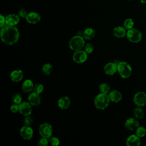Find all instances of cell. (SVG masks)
Returning <instances> with one entry per match:
<instances>
[{"instance_id":"1","label":"cell","mask_w":146,"mask_h":146,"mask_svg":"<svg viewBox=\"0 0 146 146\" xmlns=\"http://www.w3.org/2000/svg\"><path fill=\"white\" fill-rule=\"evenodd\" d=\"M1 38L2 41L6 44L12 45L19 40V32L14 26L5 24L1 29Z\"/></svg>"},{"instance_id":"2","label":"cell","mask_w":146,"mask_h":146,"mask_svg":"<svg viewBox=\"0 0 146 146\" xmlns=\"http://www.w3.org/2000/svg\"><path fill=\"white\" fill-rule=\"evenodd\" d=\"M109 96L107 94L101 92L96 96L94 99V105L95 107L100 110L106 108L110 103Z\"/></svg>"},{"instance_id":"3","label":"cell","mask_w":146,"mask_h":146,"mask_svg":"<svg viewBox=\"0 0 146 146\" xmlns=\"http://www.w3.org/2000/svg\"><path fill=\"white\" fill-rule=\"evenodd\" d=\"M85 46L84 38L79 35L72 37L68 42L70 48L74 51L80 50Z\"/></svg>"},{"instance_id":"4","label":"cell","mask_w":146,"mask_h":146,"mask_svg":"<svg viewBox=\"0 0 146 146\" xmlns=\"http://www.w3.org/2000/svg\"><path fill=\"white\" fill-rule=\"evenodd\" d=\"M117 71L122 78L127 79L131 76L132 70L127 62H119L117 64Z\"/></svg>"},{"instance_id":"5","label":"cell","mask_w":146,"mask_h":146,"mask_svg":"<svg viewBox=\"0 0 146 146\" xmlns=\"http://www.w3.org/2000/svg\"><path fill=\"white\" fill-rule=\"evenodd\" d=\"M128 40L132 43H138L142 39V34L136 29H131L128 30L126 34Z\"/></svg>"},{"instance_id":"6","label":"cell","mask_w":146,"mask_h":146,"mask_svg":"<svg viewBox=\"0 0 146 146\" xmlns=\"http://www.w3.org/2000/svg\"><path fill=\"white\" fill-rule=\"evenodd\" d=\"M39 133L42 137L48 139L52 133V128L51 125L47 123L42 124L39 127Z\"/></svg>"},{"instance_id":"7","label":"cell","mask_w":146,"mask_h":146,"mask_svg":"<svg viewBox=\"0 0 146 146\" xmlns=\"http://www.w3.org/2000/svg\"><path fill=\"white\" fill-rule=\"evenodd\" d=\"M133 100L137 107L144 106L146 104V94L143 91L137 92L135 94Z\"/></svg>"},{"instance_id":"8","label":"cell","mask_w":146,"mask_h":146,"mask_svg":"<svg viewBox=\"0 0 146 146\" xmlns=\"http://www.w3.org/2000/svg\"><path fill=\"white\" fill-rule=\"evenodd\" d=\"M87 54L84 50L76 51L72 55V59L77 63H83L87 60L88 58Z\"/></svg>"},{"instance_id":"9","label":"cell","mask_w":146,"mask_h":146,"mask_svg":"<svg viewBox=\"0 0 146 146\" xmlns=\"http://www.w3.org/2000/svg\"><path fill=\"white\" fill-rule=\"evenodd\" d=\"M19 112L25 116L30 115L32 112L31 105L29 102H23L19 104Z\"/></svg>"},{"instance_id":"10","label":"cell","mask_w":146,"mask_h":146,"mask_svg":"<svg viewBox=\"0 0 146 146\" xmlns=\"http://www.w3.org/2000/svg\"><path fill=\"white\" fill-rule=\"evenodd\" d=\"M34 131L30 126L24 125L20 129V135L25 140H30L33 136Z\"/></svg>"},{"instance_id":"11","label":"cell","mask_w":146,"mask_h":146,"mask_svg":"<svg viewBox=\"0 0 146 146\" xmlns=\"http://www.w3.org/2000/svg\"><path fill=\"white\" fill-rule=\"evenodd\" d=\"M124 125L125 128L129 131L136 130L140 126L139 122L137 120V119H135L133 117L127 119L125 121Z\"/></svg>"},{"instance_id":"12","label":"cell","mask_w":146,"mask_h":146,"mask_svg":"<svg viewBox=\"0 0 146 146\" xmlns=\"http://www.w3.org/2000/svg\"><path fill=\"white\" fill-rule=\"evenodd\" d=\"M26 21L31 24H35L40 21L41 17L39 14L36 12H30L28 13L26 17Z\"/></svg>"},{"instance_id":"13","label":"cell","mask_w":146,"mask_h":146,"mask_svg":"<svg viewBox=\"0 0 146 146\" xmlns=\"http://www.w3.org/2000/svg\"><path fill=\"white\" fill-rule=\"evenodd\" d=\"M6 24L10 26H15L19 23L20 18L19 15L10 14L5 17Z\"/></svg>"},{"instance_id":"14","label":"cell","mask_w":146,"mask_h":146,"mask_svg":"<svg viewBox=\"0 0 146 146\" xmlns=\"http://www.w3.org/2000/svg\"><path fill=\"white\" fill-rule=\"evenodd\" d=\"M117 71V64L113 62H109L104 67V72L108 75H113Z\"/></svg>"},{"instance_id":"15","label":"cell","mask_w":146,"mask_h":146,"mask_svg":"<svg viewBox=\"0 0 146 146\" xmlns=\"http://www.w3.org/2000/svg\"><path fill=\"white\" fill-rule=\"evenodd\" d=\"M140 138L136 134L131 135L126 139V145L127 146H139L141 143Z\"/></svg>"},{"instance_id":"16","label":"cell","mask_w":146,"mask_h":146,"mask_svg":"<svg viewBox=\"0 0 146 146\" xmlns=\"http://www.w3.org/2000/svg\"><path fill=\"white\" fill-rule=\"evenodd\" d=\"M28 102L33 106H38L41 102V98L39 94H38L34 92L31 93L28 96Z\"/></svg>"},{"instance_id":"17","label":"cell","mask_w":146,"mask_h":146,"mask_svg":"<svg viewBox=\"0 0 146 146\" xmlns=\"http://www.w3.org/2000/svg\"><path fill=\"white\" fill-rule=\"evenodd\" d=\"M110 101L113 103H118L122 99L121 93L117 90H112L108 94Z\"/></svg>"},{"instance_id":"18","label":"cell","mask_w":146,"mask_h":146,"mask_svg":"<svg viewBox=\"0 0 146 146\" xmlns=\"http://www.w3.org/2000/svg\"><path fill=\"white\" fill-rule=\"evenodd\" d=\"M71 104L70 99L67 96H62L58 101V106L61 110L68 108Z\"/></svg>"},{"instance_id":"19","label":"cell","mask_w":146,"mask_h":146,"mask_svg":"<svg viewBox=\"0 0 146 146\" xmlns=\"http://www.w3.org/2000/svg\"><path fill=\"white\" fill-rule=\"evenodd\" d=\"M10 78L13 82H18L23 79V72L20 70H15L11 72Z\"/></svg>"},{"instance_id":"20","label":"cell","mask_w":146,"mask_h":146,"mask_svg":"<svg viewBox=\"0 0 146 146\" xmlns=\"http://www.w3.org/2000/svg\"><path fill=\"white\" fill-rule=\"evenodd\" d=\"M114 36L117 38H122L126 36L127 31L124 27L117 26L113 30Z\"/></svg>"},{"instance_id":"21","label":"cell","mask_w":146,"mask_h":146,"mask_svg":"<svg viewBox=\"0 0 146 146\" xmlns=\"http://www.w3.org/2000/svg\"><path fill=\"white\" fill-rule=\"evenodd\" d=\"M96 35V32L92 28H87L82 33L83 37L84 39L91 40L93 39Z\"/></svg>"},{"instance_id":"22","label":"cell","mask_w":146,"mask_h":146,"mask_svg":"<svg viewBox=\"0 0 146 146\" xmlns=\"http://www.w3.org/2000/svg\"><path fill=\"white\" fill-rule=\"evenodd\" d=\"M34 86V85L32 80L30 79H27L25 80L22 83V89L24 92H30L32 90H33Z\"/></svg>"},{"instance_id":"23","label":"cell","mask_w":146,"mask_h":146,"mask_svg":"<svg viewBox=\"0 0 146 146\" xmlns=\"http://www.w3.org/2000/svg\"><path fill=\"white\" fill-rule=\"evenodd\" d=\"M133 115L136 119H141L144 116V112L140 107H137L133 111Z\"/></svg>"},{"instance_id":"24","label":"cell","mask_w":146,"mask_h":146,"mask_svg":"<svg viewBox=\"0 0 146 146\" xmlns=\"http://www.w3.org/2000/svg\"><path fill=\"white\" fill-rule=\"evenodd\" d=\"M42 71L46 75H48L51 74L52 71V65L48 63L44 64L42 67Z\"/></svg>"},{"instance_id":"25","label":"cell","mask_w":146,"mask_h":146,"mask_svg":"<svg viewBox=\"0 0 146 146\" xmlns=\"http://www.w3.org/2000/svg\"><path fill=\"white\" fill-rule=\"evenodd\" d=\"M99 90L101 92L104 94H108L110 91V86L107 83H103L99 85Z\"/></svg>"},{"instance_id":"26","label":"cell","mask_w":146,"mask_h":146,"mask_svg":"<svg viewBox=\"0 0 146 146\" xmlns=\"http://www.w3.org/2000/svg\"><path fill=\"white\" fill-rule=\"evenodd\" d=\"M136 134L139 137H143L146 135V129L143 126H139L136 129Z\"/></svg>"},{"instance_id":"27","label":"cell","mask_w":146,"mask_h":146,"mask_svg":"<svg viewBox=\"0 0 146 146\" xmlns=\"http://www.w3.org/2000/svg\"><path fill=\"white\" fill-rule=\"evenodd\" d=\"M11 99H12V102L14 103L17 104H19L20 103H22V97L20 94L17 93L13 95Z\"/></svg>"},{"instance_id":"28","label":"cell","mask_w":146,"mask_h":146,"mask_svg":"<svg viewBox=\"0 0 146 146\" xmlns=\"http://www.w3.org/2000/svg\"><path fill=\"white\" fill-rule=\"evenodd\" d=\"M133 25H134V22L133 20L131 18H128L125 19L124 22V27L127 30L132 29L133 27Z\"/></svg>"},{"instance_id":"29","label":"cell","mask_w":146,"mask_h":146,"mask_svg":"<svg viewBox=\"0 0 146 146\" xmlns=\"http://www.w3.org/2000/svg\"><path fill=\"white\" fill-rule=\"evenodd\" d=\"M44 87L43 84L38 83V84H36L35 85H34V88H33V92L38 94H40L43 91Z\"/></svg>"},{"instance_id":"30","label":"cell","mask_w":146,"mask_h":146,"mask_svg":"<svg viewBox=\"0 0 146 146\" xmlns=\"http://www.w3.org/2000/svg\"><path fill=\"white\" fill-rule=\"evenodd\" d=\"M94 49V47L92 43H88L84 46V51L87 54H91L93 52Z\"/></svg>"},{"instance_id":"31","label":"cell","mask_w":146,"mask_h":146,"mask_svg":"<svg viewBox=\"0 0 146 146\" xmlns=\"http://www.w3.org/2000/svg\"><path fill=\"white\" fill-rule=\"evenodd\" d=\"M33 118L31 116H30V115L26 116L23 119V124L25 125L30 126L33 123Z\"/></svg>"},{"instance_id":"32","label":"cell","mask_w":146,"mask_h":146,"mask_svg":"<svg viewBox=\"0 0 146 146\" xmlns=\"http://www.w3.org/2000/svg\"><path fill=\"white\" fill-rule=\"evenodd\" d=\"M48 144V139L45 137H42L38 141V145L39 146H47Z\"/></svg>"},{"instance_id":"33","label":"cell","mask_w":146,"mask_h":146,"mask_svg":"<svg viewBox=\"0 0 146 146\" xmlns=\"http://www.w3.org/2000/svg\"><path fill=\"white\" fill-rule=\"evenodd\" d=\"M50 143L53 146H57L60 143V141L59 140V139L56 137H52L50 139Z\"/></svg>"},{"instance_id":"34","label":"cell","mask_w":146,"mask_h":146,"mask_svg":"<svg viewBox=\"0 0 146 146\" xmlns=\"http://www.w3.org/2000/svg\"><path fill=\"white\" fill-rule=\"evenodd\" d=\"M27 14H28L27 11L25 9H23V8L20 9L18 11L19 16L21 18H26Z\"/></svg>"},{"instance_id":"35","label":"cell","mask_w":146,"mask_h":146,"mask_svg":"<svg viewBox=\"0 0 146 146\" xmlns=\"http://www.w3.org/2000/svg\"><path fill=\"white\" fill-rule=\"evenodd\" d=\"M10 111L13 113H16L19 111V104H14L10 106Z\"/></svg>"},{"instance_id":"36","label":"cell","mask_w":146,"mask_h":146,"mask_svg":"<svg viewBox=\"0 0 146 146\" xmlns=\"http://www.w3.org/2000/svg\"><path fill=\"white\" fill-rule=\"evenodd\" d=\"M6 24L5 18L2 14L0 15V27H3Z\"/></svg>"},{"instance_id":"37","label":"cell","mask_w":146,"mask_h":146,"mask_svg":"<svg viewBox=\"0 0 146 146\" xmlns=\"http://www.w3.org/2000/svg\"><path fill=\"white\" fill-rule=\"evenodd\" d=\"M141 3H146V0H141Z\"/></svg>"}]
</instances>
